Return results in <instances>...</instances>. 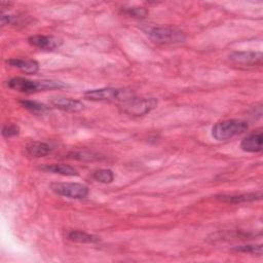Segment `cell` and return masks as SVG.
Masks as SVG:
<instances>
[{
  "label": "cell",
  "instance_id": "obj_1",
  "mask_svg": "<svg viewBox=\"0 0 263 263\" xmlns=\"http://www.w3.org/2000/svg\"><path fill=\"white\" fill-rule=\"evenodd\" d=\"M6 84L9 88L25 92V93H32L36 91H44L48 89H55L62 88L65 85L59 81L52 80H30L24 77H13L6 81Z\"/></svg>",
  "mask_w": 263,
  "mask_h": 263
},
{
  "label": "cell",
  "instance_id": "obj_2",
  "mask_svg": "<svg viewBox=\"0 0 263 263\" xmlns=\"http://www.w3.org/2000/svg\"><path fill=\"white\" fill-rule=\"evenodd\" d=\"M143 30L151 40L161 44L181 43L186 39L182 30L171 26H148Z\"/></svg>",
  "mask_w": 263,
  "mask_h": 263
},
{
  "label": "cell",
  "instance_id": "obj_3",
  "mask_svg": "<svg viewBox=\"0 0 263 263\" xmlns=\"http://www.w3.org/2000/svg\"><path fill=\"white\" fill-rule=\"evenodd\" d=\"M135 97L130 89L104 87L98 89H89L84 92V98L90 101H107V102H125Z\"/></svg>",
  "mask_w": 263,
  "mask_h": 263
},
{
  "label": "cell",
  "instance_id": "obj_4",
  "mask_svg": "<svg viewBox=\"0 0 263 263\" xmlns=\"http://www.w3.org/2000/svg\"><path fill=\"white\" fill-rule=\"evenodd\" d=\"M249 128V124L240 119H228L217 122L212 128V136L218 141H225L238 136Z\"/></svg>",
  "mask_w": 263,
  "mask_h": 263
},
{
  "label": "cell",
  "instance_id": "obj_5",
  "mask_svg": "<svg viewBox=\"0 0 263 263\" xmlns=\"http://www.w3.org/2000/svg\"><path fill=\"white\" fill-rule=\"evenodd\" d=\"M157 106L155 98H137L136 96L125 102L120 103L119 109L122 113L132 116H143L152 111Z\"/></svg>",
  "mask_w": 263,
  "mask_h": 263
},
{
  "label": "cell",
  "instance_id": "obj_6",
  "mask_svg": "<svg viewBox=\"0 0 263 263\" xmlns=\"http://www.w3.org/2000/svg\"><path fill=\"white\" fill-rule=\"evenodd\" d=\"M50 187L55 194L74 199L85 198L89 193L88 187L80 183H52Z\"/></svg>",
  "mask_w": 263,
  "mask_h": 263
},
{
  "label": "cell",
  "instance_id": "obj_7",
  "mask_svg": "<svg viewBox=\"0 0 263 263\" xmlns=\"http://www.w3.org/2000/svg\"><path fill=\"white\" fill-rule=\"evenodd\" d=\"M229 61L238 66H256L262 64L260 51H233L229 54Z\"/></svg>",
  "mask_w": 263,
  "mask_h": 263
},
{
  "label": "cell",
  "instance_id": "obj_8",
  "mask_svg": "<svg viewBox=\"0 0 263 263\" xmlns=\"http://www.w3.org/2000/svg\"><path fill=\"white\" fill-rule=\"evenodd\" d=\"M29 43L34 47L42 50H53L59 48L63 41L52 35H33L28 39Z\"/></svg>",
  "mask_w": 263,
  "mask_h": 263
},
{
  "label": "cell",
  "instance_id": "obj_9",
  "mask_svg": "<svg viewBox=\"0 0 263 263\" xmlns=\"http://www.w3.org/2000/svg\"><path fill=\"white\" fill-rule=\"evenodd\" d=\"M50 105L66 112H79L84 108V105L82 102L75 99H71V98H65V97L51 98Z\"/></svg>",
  "mask_w": 263,
  "mask_h": 263
},
{
  "label": "cell",
  "instance_id": "obj_10",
  "mask_svg": "<svg viewBox=\"0 0 263 263\" xmlns=\"http://www.w3.org/2000/svg\"><path fill=\"white\" fill-rule=\"evenodd\" d=\"M223 202L227 203H245L251 202L261 199L262 193L261 191L258 192H250V193H239V194H221L216 196Z\"/></svg>",
  "mask_w": 263,
  "mask_h": 263
},
{
  "label": "cell",
  "instance_id": "obj_11",
  "mask_svg": "<svg viewBox=\"0 0 263 263\" xmlns=\"http://www.w3.org/2000/svg\"><path fill=\"white\" fill-rule=\"evenodd\" d=\"M263 134L261 129L248 135L240 143V148L246 152H260L262 151Z\"/></svg>",
  "mask_w": 263,
  "mask_h": 263
},
{
  "label": "cell",
  "instance_id": "obj_12",
  "mask_svg": "<svg viewBox=\"0 0 263 263\" xmlns=\"http://www.w3.org/2000/svg\"><path fill=\"white\" fill-rule=\"evenodd\" d=\"M10 67L16 68L26 74H35L39 70V64L29 59H10L6 62Z\"/></svg>",
  "mask_w": 263,
  "mask_h": 263
},
{
  "label": "cell",
  "instance_id": "obj_13",
  "mask_svg": "<svg viewBox=\"0 0 263 263\" xmlns=\"http://www.w3.org/2000/svg\"><path fill=\"white\" fill-rule=\"evenodd\" d=\"M26 151L30 156L43 157L51 152V147L47 143L32 141L27 144Z\"/></svg>",
  "mask_w": 263,
  "mask_h": 263
},
{
  "label": "cell",
  "instance_id": "obj_14",
  "mask_svg": "<svg viewBox=\"0 0 263 263\" xmlns=\"http://www.w3.org/2000/svg\"><path fill=\"white\" fill-rule=\"evenodd\" d=\"M40 168L45 172L59 174V175H63V176H77L78 175L77 170L69 164H61V163L44 164Z\"/></svg>",
  "mask_w": 263,
  "mask_h": 263
},
{
  "label": "cell",
  "instance_id": "obj_15",
  "mask_svg": "<svg viewBox=\"0 0 263 263\" xmlns=\"http://www.w3.org/2000/svg\"><path fill=\"white\" fill-rule=\"evenodd\" d=\"M67 237L70 240L77 241V242H83V243H95L100 241V237L93 234H89L83 231L79 230H71L67 233Z\"/></svg>",
  "mask_w": 263,
  "mask_h": 263
},
{
  "label": "cell",
  "instance_id": "obj_16",
  "mask_svg": "<svg viewBox=\"0 0 263 263\" xmlns=\"http://www.w3.org/2000/svg\"><path fill=\"white\" fill-rule=\"evenodd\" d=\"M20 104L27 110L34 112V113H43L49 110V107L45 104H42L37 101H31V100H21Z\"/></svg>",
  "mask_w": 263,
  "mask_h": 263
},
{
  "label": "cell",
  "instance_id": "obj_17",
  "mask_svg": "<svg viewBox=\"0 0 263 263\" xmlns=\"http://www.w3.org/2000/svg\"><path fill=\"white\" fill-rule=\"evenodd\" d=\"M92 178L96 181L100 182V183L108 184V183H111L114 180V174H113V172L111 170L101 168V170H98V171L93 172Z\"/></svg>",
  "mask_w": 263,
  "mask_h": 263
},
{
  "label": "cell",
  "instance_id": "obj_18",
  "mask_svg": "<svg viewBox=\"0 0 263 263\" xmlns=\"http://www.w3.org/2000/svg\"><path fill=\"white\" fill-rule=\"evenodd\" d=\"M122 12L128 16L136 18H144L148 14V9L145 7L133 6V7H124L122 8Z\"/></svg>",
  "mask_w": 263,
  "mask_h": 263
},
{
  "label": "cell",
  "instance_id": "obj_19",
  "mask_svg": "<svg viewBox=\"0 0 263 263\" xmlns=\"http://www.w3.org/2000/svg\"><path fill=\"white\" fill-rule=\"evenodd\" d=\"M232 251L239 252V253H248V254H255L258 256L262 255V245H243V246H236L232 248Z\"/></svg>",
  "mask_w": 263,
  "mask_h": 263
},
{
  "label": "cell",
  "instance_id": "obj_20",
  "mask_svg": "<svg viewBox=\"0 0 263 263\" xmlns=\"http://www.w3.org/2000/svg\"><path fill=\"white\" fill-rule=\"evenodd\" d=\"M18 133H20V127L13 123L5 124L2 127V136L4 138H11V137L17 136Z\"/></svg>",
  "mask_w": 263,
  "mask_h": 263
},
{
  "label": "cell",
  "instance_id": "obj_21",
  "mask_svg": "<svg viewBox=\"0 0 263 263\" xmlns=\"http://www.w3.org/2000/svg\"><path fill=\"white\" fill-rule=\"evenodd\" d=\"M73 158H77V159H82V160H95L98 159L99 156L98 154L91 153V152H78V153H73L72 154Z\"/></svg>",
  "mask_w": 263,
  "mask_h": 263
},
{
  "label": "cell",
  "instance_id": "obj_22",
  "mask_svg": "<svg viewBox=\"0 0 263 263\" xmlns=\"http://www.w3.org/2000/svg\"><path fill=\"white\" fill-rule=\"evenodd\" d=\"M15 17L13 15H6V14H2L1 15V25L5 26V25H9L14 23Z\"/></svg>",
  "mask_w": 263,
  "mask_h": 263
}]
</instances>
